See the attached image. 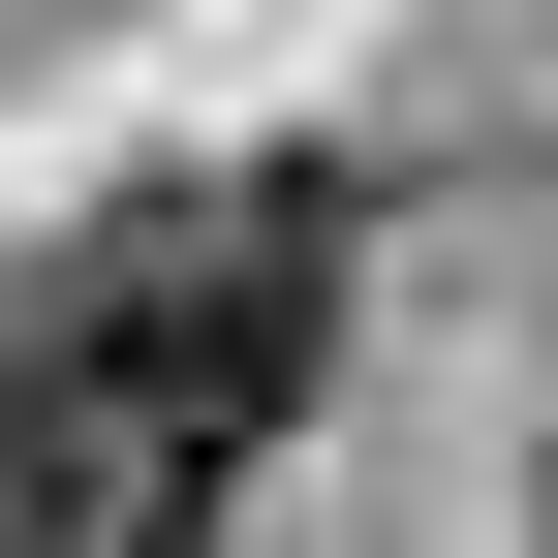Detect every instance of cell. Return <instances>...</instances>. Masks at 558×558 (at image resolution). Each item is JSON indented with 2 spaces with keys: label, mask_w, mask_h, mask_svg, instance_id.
<instances>
[{
  "label": "cell",
  "mask_w": 558,
  "mask_h": 558,
  "mask_svg": "<svg viewBox=\"0 0 558 558\" xmlns=\"http://www.w3.org/2000/svg\"><path fill=\"white\" fill-rule=\"evenodd\" d=\"M32 341L218 497V465H279L311 373H341V186H124V218L32 279Z\"/></svg>",
  "instance_id": "obj_1"
},
{
  "label": "cell",
  "mask_w": 558,
  "mask_h": 558,
  "mask_svg": "<svg viewBox=\"0 0 558 558\" xmlns=\"http://www.w3.org/2000/svg\"><path fill=\"white\" fill-rule=\"evenodd\" d=\"M156 527H186V465L124 435V403L62 373L32 311H0V558H156Z\"/></svg>",
  "instance_id": "obj_2"
}]
</instances>
